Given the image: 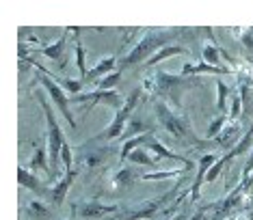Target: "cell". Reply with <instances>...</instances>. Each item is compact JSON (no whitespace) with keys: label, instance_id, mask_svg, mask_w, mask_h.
Here are the masks:
<instances>
[{"label":"cell","instance_id":"cell-4","mask_svg":"<svg viewBox=\"0 0 253 220\" xmlns=\"http://www.w3.org/2000/svg\"><path fill=\"white\" fill-rule=\"evenodd\" d=\"M143 93V89H134L132 93L126 97V104L122 108L115 112V117L111 121V125L106 127L104 132H100L97 136L93 138H89V145L91 143H97V141H115V138H122L124 136V130H126V125H128V119H130V114H132V110L136 108V104H139V97Z\"/></svg>","mask_w":253,"mask_h":220},{"label":"cell","instance_id":"cell-22","mask_svg":"<svg viewBox=\"0 0 253 220\" xmlns=\"http://www.w3.org/2000/svg\"><path fill=\"white\" fill-rule=\"evenodd\" d=\"M74 35H76V67H78V72H80V80H87V67H84V48H83V43H80V39H78V35H80V28H74Z\"/></svg>","mask_w":253,"mask_h":220},{"label":"cell","instance_id":"cell-11","mask_svg":"<svg viewBox=\"0 0 253 220\" xmlns=\"http://www.w3.org/2000/svg\"><path fill=\"white\" fill-rule=\"evenodd\" d=\"M145 149H149L156 158H160V160H173V162H180V164L184 166L186 171H191L193 169V160H186V158H182V155H177V153H173V151H169V149L165 147V145H160L158 141H154V136H152V141H149L147 145H145Z\"/></svg>","mask_w":253,"mask_h":220},{"label":"cell","instance_id":"cell-8","mask_svg":"<svg viewBox=\"0 0 253 220\" xmlns=\"http://www.w3.org/2000/svg\"><path fill=\"white\" fill-rule=\"evenodd\" d=\"M175 192H177V186H175L173 190H169L167 194L158 196V199H152V201H147V203H143L141 207H136V210H132L130 214H126L122 220H149V218H154L158 212L165 210V203H167V201H169Z\"/></svg>","mask_w":253,"mask_h":220},{"label":"cell","instance_id":"cell-38","mask_svg":"<svg viewBox=\"0 0 253 220\" xmlns=\"http://www.w3.org/2000/svg\"><path fill=\"white\" fill-rule=\"evenodd\" d=\"M251 84H253V76H251Z\"/></svg>","mask_w":253,"mask_h":220},{"label":"cell","instance_id":"cell-27","mask_svg":"<svg viewBox=\"0 0 253 220\" xmlns=\"http://www.w3.org/2000/svg\"><path fill=\"white\" fill-rule=\"evenodd\" d=\"M128 160L132 162V164H145V166H154V164H156V162H154V158H149V153H147L143 147L134 149V151L130 153Z\"/></svg>","mask_w":253,"mask_h":220},{"label":"cell","instance_id":"cell-23","mask_svg":"<svg viewBox=\"0 0 253 220\" xmlns=\"http://www.w3.org/2000/svg\"><path fill=\"white\" fill-rule=\"evenodd\" d=\"M186 169H171V171H154V173H145L143 182H160V179H169V177H182Z\"/></svg>","mask_w":253,"mask_h":220},{"label":"cell","instance_id":"cell-6","mask_svg":"<svg viewBox=\"0 0 253 220\" xmlns=\"http://www.w3.org/2000/svg\"><path fill=\"white\" fill-rule=\"evenodd\" d=\"M156 117L160 121V125L165 127L167 132H169L171 136L180 138V141H193V130H191V123H188L186 117H182V114L173 112L169 106H167V102H156Z\"/></svg>","mask_w":253,"mask_h":220},{"label":"cell","instance_id":"cell-15","mask_svg":"<svg viewBox=\"0 0 253 220\" xmlns=\"http://www.w3.org/2000/svg\"><path fill=\"white\" fill-rule=\"evenodd\" d=\"M177 54H188V50L186 48H182V45H167V48H163V50H158L156 54L149 59L145 65L147 67H154V65H158V63H163V61H167V59H171V56H177Z\"/></svg>","mask_w":253,"mask_h":220},{"label":"cell","instance_id":"cell-16","mask_svg":"<svg viewBox=\"0 0 253 220\" xmlns=\"http://www.w3.org/2000/svg\"><path fill=\"white\" fill-rule=\"evenodd\" d=\"M115 63H117V59H115V56H106V59H102L95 67L89 69L87 80H84V82H89V80H95V78H100V76H108V73H113Z\"/></svg>","mask_w":253,"mask_h":220},{"label":"cell","instance_id":"cell-19","mask_svg":"<svg viewBox=\"0 0 253 220\" xmlns=\"http://www.w3.org/2000/svg\"><path fill=\"white\" fill-rule=\"evenodd\" d=\"M18 182H20V186H24V188H28V190H35V192H45V188L39 183V179L33 175L28 169H18Z\"/></svg>","mask_w":253,"mask_h":220},{"label":"cell","instance_id":"cell-29","mask_svg":"<svg viewBox=\"0 0 253 220\" xmlns=\"http://www.w3.org/2000/svg\"><path fill=\"white\" fill-rule=\"evenodd\" d=\"M229 162V158L227 155H223V158H218V162L214 166H212V169L208 171V175H206V183H212L214 182V179H218L221 177V173H223V169H225V164Z\"/></svg>","mask_w":253,"mask_h":220},{"label":"cell","instance_id":"cell-24","mask_svg":"<svg viewBox=\"0 0 253 220\" xmlns=\"http://www.w3.org/2000/svg\"><path fill=\"white\" fill-rule=\"evenodd\" d=\"M63 50H65V37H61L59 41L52 43V45H43V48H42V54L48 56L50 61H61Z\"/></svg>","mask_w":253,"mask_h":220},{"label":"cell","instance_id":"cell-18","mask_svg":"<svg viewBox=\"0 0 253 220\" xmlns=\"http://www.w3.org/2000/svg\"><path fill=\"white\" fill-rule=\"evenodd\" d=\"M201 59H204V63H208V65H212V67H221L223 50L210 41V43L204 45V50H201Z\"/></svg>","mask_w":253,"mask_h":220},{"label":"cell","instance_id":"cell-1","mask_svg":"<svg viewBox=\"0 0 253 220\" xmlns=\"http://www.w3.org/2000/svg\"><path fill=\"white\" fill-rule=\"evenodd\" d=\"M191 86H193V82L186 76H182V73L175 76V73L163 72V69H158V72H154L152 76H147L143 80V91H147V93H152V95H160L163 102L173 104L175 108L182 106L184 91H188Z\"/></svg>","mask_w":253,"mask_h":220},{"label":"cell","instance_id":"cell-33","mask_svg":"<svg viewBox=\"0 0 253 220\" xmlns=\"http://www.w3.org/2000/svg\"><path fill=\"white\" fill-rule=\"evenodd\" d=\"M61 160H63V166H65V173L67 171H72V164H74V158H72V147L67 145V141H65V145H63V149H61Z\"/></svg>","mask_w":253,"mask_h":220},{"label":"cell","instance_id":"cell-13","mask_svg":"<svg viewBox=\"0 0 253 220\" xmlns=\"http://www.w3.org/2000/svg\"><path fill=\"white\" fill-rule=\"evenodd\" d=\"M78 175V171L76 169H72V171H67L65 175H63L61 182H56V186L50 190V194H52V201L56 205H61L63 201H65V194H67V190H70V186L74 183V179H76Z\"/></svg>","mask_w":253,"mask_h":220},{"label":"cell","instance_id":"cell-14","mask_svg":"<svg viewBox=\"0 0 253 220\" xmlns=\"http://www.w3.org/2000/svg\"><path fill=\"white\" fill-rule=\"evenodd\" d=\"M243 192H245V188H243V183H238L232 192H229L225 196V201L223 203H218V214H216V218H221V216H227L229 212H234L236 207H238L240 203V199H243Z\"/></svg>","mask_w":253,"mask_h":220},{"label":"cell","instance_id":"cell-12","mask_svg":"<svg viewBox=\"0 0 253 220\" xmlns=\"http://www.w3.org/2000/svg\"><path fill=\"white\" fill-rule=\"evenodd\" d=\"M238 134H240V125L238 123H232V125H225L223 127V132L216 136V145L221 149H225V151L229 153L232 149L238 145L240 141H238Z\"/></svg>","mask_w":253,"mask_h":220},{"label":"cell","instance_id":"cell-25","mask_svg":"<svg viewBox=\"0 0 253 220\" xmlns=\"http://www.w3.org/2000/svg\"><path fill=\"white\" fill-rule=\"evenodd\" d=\"M31 169L33 171H45L50 175V162L48 158H45V151H43V147H39L35 149V153H33V160H31Z\"/></svg>","mask_w":253,"mask_h":220},{"label":"cell","instance_id":"cell-28","mask_svg":"<svg viewBox=\"0 0 253 220\" xmlns=\"http://www.w3.org/2000/svg\"><path fill=\"white\" fill-rule=\"evenodd\" d=\"M119 80H122V72L108 73V76H104L100 82H97V91H113V86H117Z\"/></svg>","mask_w":253,"mask_h":220},{"label":"cell","instance_id":"cell-3","mask_svg":"<svg viewBox=\"0 0 253 220\" xmlns=\"http://www.w3.org/2000/svg\"><path fill=\"white\" fill-rule=\"evenodd\" d=\"M37 100L43 108L45 121H48V162H50V175H54V171L59 169L61 149H63V145H65V138H63L61 125L56 123V119H54V110L48 104V100L43 97V93H37Z\"/></svg>","mask_w":253,"mask_h":220},{"label":"cell","instance_id":"cell-32","mask_svg":"<svg viewBox=\"0 0 253 220\" xmlns=\"http://www.w3.org/2000/svg\"><path fill=\"white\" fill-rule=\"evenodd\" d=\"M28 210H31L33 214H35V216H39V218H48L50 216V212H48V207H45L42 201H31V203H28Z\"/></svg>","mask_w":253,"mask_h":220},{"label":"cell","instance_id":"cell-5","mask_svg":"<svg viewBox=\"0 0 253 220\" xmlns=\"http://www.w3.org/2000/svg\"><path fill=\"white\" fill-rule=\"evenodd\" d=\"M26 61H31L33 65H35V67L39 69V72H42V73H39V82H42L43 91H45V93H48L50 97H52V102L56 104V108L61 110V114H63V117H65V121H67V123H70L72 130H76V119H74V114H72L70 102H67V97H65V91H63V89H61V84L56 82V78L50 76V72H45V69H43L42 65H39V63L33 61L31 56H28Z\"/></svg>","mask_w":253,"mask_h":220},{"label":"cell","instance_id":"cell-34","mask_svg":"<svg viewBox=\"0 0 253 220\" xmlns=\"http://www.w3.org/2000/svg\"><path fill=\"white\" fill-rule=\"evenodd\" d=\"M59 84H63L67 91H70L72 95H80V91H83V80H63V82H59Z\"/></svg>","mask_w":253,"mask_h":220},{"label":"cell","instance_id":"cell-36","mask_svg":"<svg viewBox=\"0 0 253 220\" xmlns=\"http://www.w3.org/2000/svg\"><path fill=\"white\" fill-rule=\"evenodd\" d=\"M204 216H206V210H197L195 212V216H191L188 220H204Z\"/></svg>","mask_w":253,"mask_h":220},{"label":"cell","instance_id":"cell-30","mask_svg":"<svg viewBox=\"0 0 253 220\" xmlns=\"http://www.w3.org/2000/svg\"><path fill=\"white\" fill-rule=\"evenodd\" d=\"M225 123H227V117L225 114H221V117H216L214 121H210V127H208V134H206V138H216L218 134L223 132V127H225Z\"/></svg>","mask_w":253,"mask_h":220},{"label":"cell","instance_id":"cell-39","mask_svg":"<svg viewBox=\"0 0 253 220\" xmlns=\"http://www.w3.org/2000/svg\"><path fill=\"white\" fill-rule=\"evenodd\" d=\"M229 220H236V218H229Z\"/></svg>","mask_w":253,"mask_h":220},{"label":"cell","instance_id":"cell-9","mask_svg":"<svg viewBox=\"0 0 253 220\" xmlns=\"http://www.w3.org/2000/svg\"><path fill=\"white\" fill-rule=\"evenodd\" d=\"M216 162H218V155L216 153H206V155H201V158L197 160V177H195V183H193V188H191L193 201L199 199L201 186L206 183V175H208V171L216 164Z\"/></svg>","mask_w":253,"mask_h":220},{"label":"cell","instance_id":"cell-35","mask_svg":"<svg viewBox=\"0 0 253 220\" xmlns=\"http://www.w3.org/2000/svg\"><path fill=\"white\" fill-rule=\"evenodd\" d=\"M243 43L249 45V48L253 50V35H251V33H245V35H243Z\"/></svg>","mask_w":253,"mask_h":220},{"label":"cell","instance_id":"cell-26","mask_svg":"<svg viewBox=\"0 0 253 220\" xmlns=\"http://www.w3.org/2000/svg\"><path fill=\"white\" fill-rule=\"evenodd\" d=\"M216 91H218V100H216V110L221 114H225V106H227V97H229V86L223 82V80H218L216 82Z\"/></svg>","mask_w":253,"mask_h":220},{"label":"cell","instance_id":"cell-17","mask_svg":"<svg viewBox=\"0 0 253 220\" xmlns=\"http://www.w3.org/2000/svg\"><path fill=\"white\" fill-rule=\"evenodd\" d=\"M227 73L229 69L227 67H212L208 63H199V65H191V63H186V65L182 67V76H193V73Z\"/></svg>","mask_w":253,"mask_h":220},{"label":"cell","instance_id":"cell-37","mask_svg":"<svg viewBox=\"0 0 253 220\" xmlns=\"http://www.w3.org/2000/svg\"><path fill=\"white\" fill-rule=\"evenodd\" d=\"M191 216H188L186 212H180V214H175V216H171V220H188Z\"/></svg>","mask_w":253,"mask_h":220},{"label":"cell","instance_id":"cell-21","mask_svg":"<svg viewBox=\"0 0 253 220\" xmlns=\"http://www.w3.org/2000/svg\"><path fill=\"white\" fill-rule=\"evenodd\" d=\"M132 177H134V173H132L130 169H119L115 175L111 177V182H113V188H117V190H124V188H128L132 186Z\"/></svg>","mask_w":253,"mask_h":220},{"label":"cell","instance_id":"cell-10","mask_svg":"<svg viewBox=\"0 0 253 220\" xmlns=\"http://www.w3.org/2000/svg\"><path fill=\"white\" fill-rule=\"evenodd\" d=\"M72 210L76 212L80 218H102V216H106V214L117 212V205H104V203H100V201H84V203H80L76 207L72 205Z\"/></svg>","mask_w":253,"mask_h":220},{"label":"cell","instance_id":"cell-20","mask_svg":"<svg viewBox=\"0 0 253 220\" xmlns=\"http://www.w3.org/2000/svg\"><path fill=\"white\" fill-rule=\"evenodd\" d=\"M143 134H149V125L143 123L141 119H130L122 138L124 141H130V138H136V136H143Z\"/></svg>","mask_w":253,"mask_h":220},{"label":"cell","instance_id":"cell-7","mask_svg":"<svg viewBox=\"0 0 253 220\" xmlns=\"http://www.w3.org/2000/svg\"><path fill=\"white\" fill-rule=\"evenodd\" d=\"M72 102L76 104H87V108H95L97 104H106V106H111L115 110H119L126 104V100L122 95L117 93V91H91V93H80V95H72Z\"/></svg>","mask_w":253,"mask_h":220},{"label":"cell","instance_id":"cell-31","mask_svg":"<svg viewBox=\"0 0 253 220\" xmlns=\"http://www.w3.org/2000/svg\"><path fill=\"white\" fill-rule=\"evenodd\" d=\"M243 108H245L243 97H240V93H236V95L232 97V108H229V117H227V119L236 121V119L240 117V112H243Z\"/></svg>","mask_w":253,"mask_h":220},{"label":"cell","instance_id":"cell-2","mask_svg":"<svg viewBox=\"0 0 253 220\" xmlns=\"http://www.w3.org/2000/svg\"><path fill=\"white\" fill-rule=\"evenodd\" d=\"M177 35V31H158V28H152L143 35V39L134 48L130 50V54L122 61V67H130V65H136V63H143V61H149L158 50L171 45V39Z\"/></svg>","mask_w":253,"mask_h":220}]
</instances>
